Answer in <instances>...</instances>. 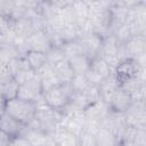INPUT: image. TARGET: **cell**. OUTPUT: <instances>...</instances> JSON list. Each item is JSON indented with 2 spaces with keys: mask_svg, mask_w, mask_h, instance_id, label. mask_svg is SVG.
I'll list each match as a JSON object with an SVG mask.
<instances>
[{
  "mask_svg": "<svg viewBox=\"0 0 146 146\" xmlns=\"http://www.w3.org/2000/svg\"><path fill=\"white\" fill-rule=\"evenodd\" d=\"M11 138L0 130V146H9Z\"/></svg>",
  "mask_w": 146,
  "mask_h": 146,
  "instance_id": "cell-31",
  "label": "cell"
},
{
  "mask_svg": "<svg viewBox=\"0 0 146 146\" xmlns=\"http://www.w3.org/2000/svg\"><path fill=\"white\" fill-rule=\"evenodd\" d=\"M44 146H58V143H57V140H56V138H55L54 133H52V135H48V136H47V139H46V144H44Z\"/></svg>",
  "mask_w": 146,
  "mask_h": 146,
  "instance_id": "cell-33",
  "label": "cell"
},
{
  "mask_svg": "<svg viewBox=\"0 0 146 146\" xmlns=\"http://www.w3.org/2000/svg\"><path fill=\"white\" fill-rule=\"evenodd\" d=\"M10 144H11V146H32L30 144V141L26 138H24L23 136H18V137L13 138Z\"/></svg>",
  "mask_w": 146,
  "mask_h": 146,
  "instance_id": "cell-30",
  "label": "cell"
},
{
  "mask_svg": "<svg viewBox=\"0 0 146 146\" xmlns=\"http://www.w3.org/2000/svg\"><path fill=\"white\" fill-rule=\"evenodd\" d=\"M112 74H113V70L111 68V66L100 56H97L91 59L90 67L86 76L90 82V84L98 87L103 81H105Z\"/></svg>",
  "mask_w": 146,
  "mask_h": 146,
  "instance_id": "cell-6",
  "label": "cell"
},
{
  "mask_svg": "<svg viewBox=\"0 0 146 146\" xmlns=\"http://www.w3.org/2000/svg\"><path fill=\"white\" fill-rule=\"evenodd\" d=\"M64 116L62 111H57L42 103L36 105L34 120L46 135H52L62 125Z\"/></svg>",
  "mask_w": 146,
  "mask_h": 146,
  "instance_id": "cell-1",
  "label": "cell"
},
{
  "mask_svg": "<svg viewBox=\"0 0 146 146\" xmlns=\"http://www.w3.org/2000/svg\"><path fill=\"white\" fill-rule=\"evenodd\" d=\"M79 146H96L95 139H94V135L84 131L79 137Z\"/></svg>",
  "mask_w": 146,
  "mask_h": 146,
  "instance_id": "cell-29",
  "label": "cell"
},
{
  "mask_svg": "<svg viewBox=\"0 0 146 146\" xmlns=\"http://www.w3.org/2000/svg\"><path fill=\"white\" fill-rule=\"evenodd\" d=\"M25 58H26L31 70L34 71V72H38L41 67H43L47 64V55H46V52L27 51L25 54Z\"/></svg>",
  "mask_w": 146,
  "mask_h": 146,
  "instance_id": "cell-23",
  "label": "cell"
},
{
  "mask_svg": "<svg viewBox=\"0 0 146 146\" xmlns=\"http://www.w3.org/2000/svg\"><path fill=\"white\" fill-rule=\"evenodd\" d=\"M25 56V51L22 44L14 42H1L0 44V64H9L13 59Z\"/></svg>",
  "mask_w": 146,
  "mask_h": 146,
  "instance_id": "cell-13",
  "label": "cell"
},
{
  "mask_svg": "<svg viewBox=\"0 0 146 146\" xmlns=\"http://www.w3.org/2000/svg\"><path fill=\"white\" fill-rule=\"evenodd\" d=\"M24 124L10 116L9 114L5 113L0 117V130L5 132L7 136H9L11 139L15 137H18L23 131Z\"/></svg>",
  "mask_w": 146,
  "mask_h": 146,
  "instance_id": "cell-14",
  "label": "cell"
},
{
  "mask_svg": "<svg viewBox=\"0 0 146 146\" xmlns=\"http://www.w3.org/2000/svg\"><path fill=\"white\" fill-rule=\"evenodd\" d=\"M102 127L111 130L120 141V139H121L122 135L124 133L128 124L124 120L123 113H117V112H113L110 110V112H108L107 116L105 117Z\"/></svg>",
  "mask_w": 146,
  "mask_h": 146,
  "instance_id": "cell-10",
  "label": "cell"
},
{
  "mask_svg": "<svg viewBox=\"0 0 146 146\" xmlns=\"http://www.w3.org/2000/svg\"><path fill=\"white\" fill-rule=\"evenodd\" d=\"M62 50L64 52L65 59H70V58L74 57V56H78V55L83 54L82 47H81V44H80V42H79L78 39H75L73 41H68V42L63 43Z\"/></svg>",
  "mask_w": 146,
  "mask_h": 146,
  "instance_id": "cell-24",
  "label": "cell"
},
{
  "mask_svg": "<svg viewBox=\"0 0 146 146\" xmlns=\"http://www.w3.org/2000/svg\"><path fill=\"white\" fill-rule=\"evenodd\" d=\"M14 80L13 72L8 64H0V86Z\"/></svg>",
  "mask_w": 146,
  "mask_h": 146,
  "instance_id": "cell-28",
  "label": "cell"
},
{
  "mask_svg": "<svg viewBox=\"0 0 146 146\" xmlns=\"http://www.w3.org/2000/svg\"><path fill=\"white\" fill-rule=\"evenodd\" d=\"M70 86L74 92H83L90 86V82L86 75H74L70 82Z\"/></svg>",
  "mask_w": 146,
  "mask_h": 146,
  "instance_id": "cell-27",
  "label": "cell"
},
{
  "mask_svg": "<svg viewBox=\"0 0 146 146\" xmlns=\"http://www.w3.org/2000/svg\"><path fill=\"white\" fill-rule=\"evenodd\" d=\"M60 127H64L76 137H80L84 132V127H86L84 112H73V113L66 114L64 116V120Z\"/></svg>",
  "mask_w": 146,
  "mask_h": 146,
  "instance_id": "cell-11",
  "label": "cell"
},
{
  "mask_svg": "<svg viewBox=\"0 0 146 146\" xmlns=\"http://www.w3.org/2000/svg\"><path fill=\"white\" fill-rule=\"evenodd\" d=\"M41 81V87H42V94L49 89H51L52 87L60 84L57 80V76L54 72V67L50 66L49 64H46L43 67H41L38 72H35Z\"/></svg>",
  "mask_w": 146,
  "mask_h": 146,
  "instance_id": "cell-16",
  "label": "cell"
},
{
  "mask_svg": "<svg viewBox=\"0 0 146 146\" xmlns=\"http://www.w3.org/2000/svg\"><path fill=\"white\" fill-rule=\"evenodd\" d=\"M96 146H117L119 139L107 128L100 127L94 135Z\"/></svg>",
  "mask_w": 146,
  "mask_h": 146,
  "instance_id": "cell-19",
  "label": "cell"
},
{
  "mask_svg": "<svg viewBox=\"0 0 146 146\" xmlns=\"http://www.w3.org/2000/svg\"><path fill=\"white\" fill-rule=\"evenodd\" d=\"M78 40L82 47L83 55H86L88 58L92 59L99 55L102 43H103V38L100 35H98L94 32L82 33L79 35Z\"/></svg>",
  "mask_w": 146,
  "mask_h": 146,
  "instance_id": "cell-7",
  "label": "cell"
},
{
  "mask_svg": "<svg viewBox=\"0 0 146 146\" xmlns=\"http://www.w3.org/2000/svg\"><path fill=\"white\" fill-rule=\"evenodd\" d=\"M145 67H141L135 59H130V58L122 59L117 64V66L114 68L113 76L120 87V86L124 84L125 82L139 76L140 72Z\"/></svg>",
  "mask_w": 146,
  "mask_h": 146,
  "instance_id": "cell-4",
  "label": "cell"
},
{
  "mask_svg": "<svg viewBox=\"0 0 146 146\" xmlns=\"http://www.w3.org/2000/svg\"><path fill=\"white\" fill-rule=\"evenodd\" d=\"M0 16H1V0H0Z\"/></svg>",
  "mask_w": 146,
  "mask_h": 146,
  "instance_id": "cell-35",
  "label": "cell"
},
{
  "mask_svg": "<svg viewBox=\"0 0 146 146\" xmlns=\"http://www.w3.org/2000/svg\"><path fill=\"white\" fill-rule=\"evenodd\" d=\"M119 88V84L117 82L115 81L113 74L107 78L105 81H103L99 86H98V89H99V96H100V100L104 102L106 105L110 104L113 95L115 94V91L117 90Z\"/></svg>",
  "mask_w": 146,
  "mask_h": 146,
  "instance_id": "cell-17",
  "label": "cell"
},
{
  "mask_svg": "<svg viewBox=\"0 0 146 146\" xmlns=\"http://www.w3.org/2000/svg\"><path fill=\"white\" fill-rule=\"evenodd\" d=\"M117 146H135V145L132 144V141H125V140H122V141L119 143Z\"/></svg>",
  "mask_w": 146,
  "mask_h": 146,
  "instance_id": "cell-34",
  "label": "cell"
},
{
  "mask_svg": "<svg viewBox=\"0 0 146 146\" xmlns=\"http://www.w3.org/2000/svg\"><path fill=\"white\" fill-rule=\"evenodd\" d=\"M46 55H47V64H49L50 66H54L57 63H59L63 59H65L64 52L62 50V47H51L46 52Z\"/></svg>",
  "mask_w": 146,
  "mask_h": 146,
  "instance_id": "cell-26",
  "label": "cell"
},
{
  "mask_svg": "<svg viewBox=\"0 0 146 146\" xmlns=\"http://www.w3.org/2000/svg\"><path fill=\"white\" fill-rule=\"evenodd\" d=\"M0 44H1V40H0Z\"/></svg>",
  "mask_w": 146,
  "mask_h": 146,
  "instance_id": "cell-36",
  "label": "cell"
},
{
  "mask_svg": "<svg viewBox=\"0 0 146 146\" xmlns=\"http://www.w3.org/2000/svg\"><path fill=\"white\" fill-rule=\"evenodd\" d=\"M19 136H23L26 138L32 146H44L47 136L38 125L36 121L33 119L29 124H25L23 128V131Z\"/></svg>",
  "mask_w": 146,
  "mask_h": 146,
  "instance_id": "cell-12",
  "label": "cell"
},
{
  "mask_svg": "<svg viewBox=\"0 0 146 146\" xmlns=\"http://www.w3.org/2000/svg\"><path fill=\"white\" fill-rule=\"evenodd\" d=\"M128 125L136 129H146V105L145 100H132L123 112Z\"/></svg>",
  "mask_w": 146,
  "mask_h": 146,
  "instance_id": "cell-5",
  "label": "cell"
},
{
  "mask_svg": "<svg viewBox=\"0 0 146 146\" xmlns=\"http://www.w3.org/2000/svg\"><path fill=\"white\" fill-rule=\"evenodd\" d=\"M71 6H72L75 24L78 29H80L89 21V9L87 1H71Z\"/></svg>",
  "mask_w": 146,
  "mask_h": 146,
  "instance_id": "cell-18",
  "label": "cell"
},
{
  "mask_svg": "<svg viewBox=\"0 0 146 146\" xmlns=\"http://www.w3.org/2000/svg\"><path fill=\"white\" fill-rule=\"evenodd\" d=\"M74 75H86L87 72L89 71L90 67V62L91 59L88 58L86 55L81 54L78 56H74L70 59H67Z\"/></svg>",
  "mask_w": 146,
  "mask_h": 146,
  "instance_id": "cell-21",
  "label": "cell"
},
{
  "mask_svg": "<svg viewBox=\"0 0 146 146\" xmlns=\"http://www.w3.org/2000/svg\"><path fill=\"white\" fill-rule=\"evenodd\" d=\"M73 90L68 84H57L52 87L51 89L44 91L42 94L43 102L46 105L57 110V111H63V108L66 106L68 103V99L72 95Z\"/></svg>",
  "mask_w": 146,
  "mask_h": 146,
  "instance_id": "cell-3",
  "label": "cell"
},
{
  "mask_svg": "<svg viewBox=\"0 0 146 146\" xmlns=\"http://www.w3.org/2000/svg\"><path fill=\"white\" fill-rule=\"evenodd\" d=\"M58 146H79V137L70 132L64 127H59L54 133Z\"/></svg>",
  "mask_w": 146,
  "mask_h": 146,
  "instance_id": "cell-22",
  "label": "cell"
},
{
  "mask_svg": "<svg viewBox=\"0 0 146 146\" xmlns=\"http://www.w3.org/2000/svg\"><path fill=\"white\" fill-rule=\"evenodd\" d=\"M25 51H39L47 52L51 48V43L49 41L47 30L46 31H36L33 32L30 36L24 40Z\"/></svg>",
  "mask_w": 146,
  "mask_h": 146,
  "instance_id": "cell-9",
  "label": "cell"
},
{
  "mask_svg": "<svg viewBox=\"0 0 146 146\" xmlns=\"http://www.w3.org/2000/svg\"><path fill=\"white\" fill-rule=\"evenodd\" d=\"M7 99L0 94V117L6 113V107H7Z\"/></svg>",
  "mask_w": 146,
  "mask_h": 146,
  "instance_id": "cell-32",
  "label": "cell"
},
{
  "mask_svg": "<svg viewBox=\"0 0 146 146\" xmlns=\"http://www.w3.org/2000/svg\"><path fill=\"white\" fill-rule=\"evenodd\" d=\"M52 67H54L55 74L57 76V80L60 84H68L72 81V79L74 76V73H73L67 59H63L62 62L57 63Z\"/></svg>",
  "mask_w": 146,
  "mask_h": 146,
  "instance_id": "cell-20",
  "label": "cell"
},
{
  "mask_svg": "<svg viewBox=\"0 0 146 146\" xmlns=\"http://www.w3.org/2000/svg\"><path fill=\"white\" fill-rule=\"evenodd\" d=\"M18 88H19V84H18V82L14 79V80H11L10 82L0 86V94H1L7 100H10V99H14V98L17 97Z\"/></svg>",
  "mask_w": 146,
  "mask_h": 146,
  "instance_id": "cell-25",
  "label": "cell"
},
{
  "mask_svg": "<svg viewBox=\"0 0 146 146\" xmlns=\"http://www.w3.org/2000/svg\"><path fill=\"white\" fill-rule=\"evenodd\" d=\"M35 110H36L35 103L23 100L19 98H14L7 102L6 113L25 125L29 124L34 119Z\"/></svg>",
  "mask_w": 146,
  "mask_h": 146,
  "instance_id": "cell-2",
  "label": "cell"
},
{
  "mask_svg": "<svg viewBox=\"0 0 146 146\" xmlns=\"http://www.w3.org/2000/svg\"><path fill=\"white\" fill-rule=\"evenodd\" d=\"M131 103H132V98H131L130 94L121 88H117V90L115 91V94L113 95V97L108 104V107L113 112L123 113L129 107V105Z\"/></svg>",
  "mask_w": 146,
  "mask_h": 146,
  "instance_id": "cell-15",
  "label": "cell"
},
{
  "mask_svg": "<svg viewBox=\"0 0 146 146\" xmlns=\"http://www.w3.org/2000/svg\"><path fill=\"white\" fill-rule=\"evenodd\" d=\"M121 49L123 59H137L138 57L146 55V36H132L121 44Z\"/></svg>",
  "mask_w": 146,
  "mask_h": 146,
  "instance_id": "cell-8",
  "label": "cell"
}]
</instances>
